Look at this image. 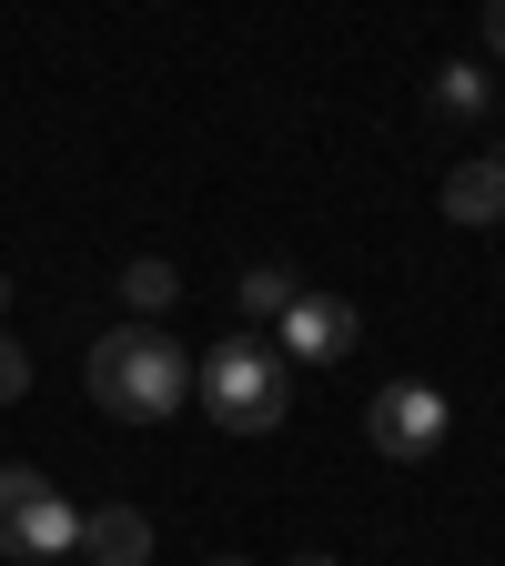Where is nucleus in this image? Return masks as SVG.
I'll list each match as a JSON object with an SVG mask.
<instances>
[{
    "label": "nucleus",
    "mask_w": 505,
    "mask_h": 566,
    "mask_svg": "<svg viewBox=\"0 0 505 566\" xmlns=\"http://www.w3.org/2000/svg\"><path fill=\"white\" fill-rule=\"evenodd\" d=\"M212 566H243V556H212Z\"/></svg>",
    "instance_id": "14"
},
{
    "label": "nucleus",
    "mask_w": 505,
    "mask_h": 566,
    "mask_svg": "<svg viewBox=\"0 0 505 566\" xmlns=\"http://www.w3.org/2000/svg\"><path fill=\"white\" fill-rule=\"evenodd\" d=\"M82 556H92V566H141V556H152L141 506H92V516H82Z\"/></svg>",
    "instance_id": "7"
},
{
    "label": "nucleus",
    "mask_w": 505,
    "mask_h": 566,
    "mask_svg": "<svg viewBox=\"0 0 505 566\" xmlns=\"http://www.w3.org/2000/svg\"><path fill=\"white\" fill-rule=\"evenodd\" d=\"M273 334H283L294 365H344V354L365 344V314H354L344 294H294V304L273 314Z\"/></svg>",
    "instance_id": "5"
},
{
    "label": "nucleus",
    "mask_w": 505,
    "mask_h": 566,
    "mask_svg": "<svg viewBox=\"0 0 505 566\" xmlns=\"http://www.w3.org/2000/svg\"><path fill=\"white\" fill-rule=\"evenodd\" d=\"M192 385H202V415L223 424V436H273V424L294 415V365H283L273 344H253V334H223Z\"/></svg>",
    "instance_id": "2"
},
{
    "label": "nucleus",
    "mask_w": 505,
    "mask_h": 566,
    "mask_svg": "<svg viewBox=\"0 0 505 566\" xmlns=\"http://www.w3.org/2000/svg\"><path fill=\"white\" fill-rule=\"evenodd\" d=\"M445 424H455V405L435 395V385H375V405H365V436H375V455H394V465H424L445 446Z\"/></svg>",
    "instance_id": "4"
},
{
    "label": "nucleus",
    "mask_w": 505,
    "mask_h": 566,
    "mask_svg": "<svg viewBox=\"0 0 505 566\" xmlns=\"http://www.w3.org/2000/svg\"><path fill=\"white\" fill-rule=\"evenodd\" d=\"M485 102H495V82H485L475 61H445V71H435V112H445V122H475Z\"/></svg>",
    "instance_id": "9"
},
{
    "label": "nucleus",
    "mask_w": 505,
    "mask_h": 566,
    "mask_svg": "<svg viewBox=\"0 0 505 566\" xmlns=\"http://www.w3.org/2000/svg\"><path fill=\"white\" fill-rule=\"evenodd\" d=\"M21 385H31V354H21V344H11V334H0V405H11V395H21Z\"/></svg>",
    "instance_id": "11"
},
{
    "label": "nucleus",
    "mask_w": 505,
    "mask_h": 566,
    "mask_svg": "<svg viewBox=\"0 0 505 566\" xmlns=\"http://www.w3.org/2000/svg\"><path fill=\"white\" fill-rule=\"evenodd\" d=\"M172 294H182V273H172L162 253H141V263H122V304H131V314H172Z\"/></svg>",
    "instance_id": "8"
},
{
    "label": "nucleus",
    "mask_w": 505,
    "mask_h": 566,
    "mask_svg": "<svg viewBox=\"0 0 505 566\" xmlns=\"http://www.w3.org/2000/svg\"><path fill=\"white\" fill-rule=\"evenodd\" d=\"M485 31H495V51H505V0H485Z\"/></svg>",
    "instance_id": "12"
},
{
    "label": "nucleus",
    "mask_w": 505,
    "mask_h": 566,
    "mask_svg": "<svg viewBox=\"0 0 505 566\" xmlns=\"http://www.w3.org/2000/svg\"><path fill=\"white\" fill-rule=\"evenodd\" d=\"M294 566H334V556H294Z\"/></svg>",
    "instance_id": "13"
},
{
    "label": "nucleus",
    "mask_w": 505,
    "mask_h": 566,
    "mask_svg": "<svg viewBox=\"0 0 505 566\" xmlns=\"http://www.w3.org/2000/svg\"><path fill=\"white\" fill-rule=\"evenodd\" d=\"M283 304H294V273H283V263H253V273H243V314H253V324H273Z\"/></svg>",
    "instance_id": "10"
},
{
    "label": "nucleus",
    "mask_w": 505,
    "mask_h": 566,
    "mask_svg": "<svg viewBox=\"0 0 505 566\" xmlns=\"http://www.w3.org/2000/svg\"><path fill=\"white\" fill-rule=\"evenodd\" d=\"M445 212H455V223H495V212H505V153H465L445 172Z\"/></svg>",
    "instance_id": "6"
},
{
    "label": "nucleus",
    "mask_w": 505,
    "mask_h": 566,
    "mask_svg": "<svg viewBox=\"0 0 505 566\" xmlns=\"http://www.w3.org/2000/svg\"><path fill=\"white\" fill-rule=\"evenodd\" d=\"M82 546V506L51 485V475H31V465H0V556H71Z\"/></svg>",
    "instance_id": "3"
},
{
    "label": "nucleus",
    "mask_w": 505,
    "mask_h": 566,
    "mask_svg": "<svg viewBox=\"0 0 505 566\" xmlns=\"http://www.w3.org/2000/svg\"><path fill=\"white\" fill-rule=\"evenodd\" d=\"M0 304H11V283H0Z\"/></svg>",
    "instance_id": "15"
},
{
    "label": "nucleus",
    "mask_w": 505,
    "mask_h": 566,
    "mask_svg": "<svg viewBox=\"0 0 505 566\" xmlns=\"http://www.w3.org/2000/svg\"><path fill=\"white\" fill-rule=\"evenodd\" d=\"M182 395H192V365L162 324H112L92 344V405H112L122 424H162L182 415Z\"/></svg>",
    "instance_id": "1"
}]
</instances>
